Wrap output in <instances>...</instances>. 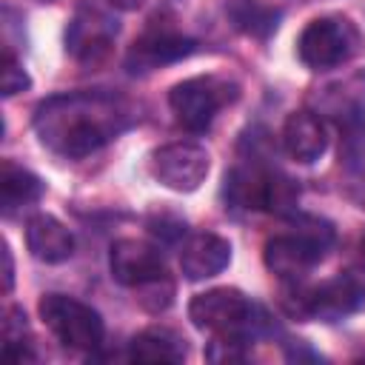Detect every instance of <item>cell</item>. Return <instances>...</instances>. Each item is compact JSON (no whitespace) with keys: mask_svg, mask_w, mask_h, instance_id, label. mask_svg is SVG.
Here are the masks:
<instances>
[{"mask_svg":"<svg viewBox=\"0 0 365 365\" xmlns=\"http://www.w3.org/2000/svg\"><path fill=\"white\" fill-rule=\"evenodd\" d=\"M228 262H231V242L220 234L200 231L185 237L180 245V268L191 282L217 277Z\"/></svg>","mask_w":365,"mask_h":365,"instance_id":"12","label":"cell"},{"mask_svg":"<svg viewBox=\"0 0 365 365\" xmlns=\"http://www.w3.org/2000/svg\"><path fill=\"white\" fill-rule=\"evenodd\" d=\"M188 319L197 331L211 334L214 339H240L251 342L265 331L262 308L237 288H211L197 294L188 302Z\"/></svg>","mask_w":365,"mask_h":365,"instance_id":"2","label":"cell"},{"mask_svg":"<svg viewBox=\"0 0 365 365\" xmlns=\"http://www.w3.org/2000/svg\"><path fill=\"white\" fill-rule=\"evenodd\" d=\"M365 291V277L362 271H345L334 279H325L308 291L299 294V314H308L322 322H336L348 317Z\"/></svg>","mask_w":365,"mask_h":365,"instance_id":"10","label":"cell"},{"mask_svg":"<svg viewBox=\"0 0 365 365\" xmlns=\"http://www.w3.org/2000/svg\"><path fill=\"white\" fill-rule=\"evenodd\" d=\"M26 245L34 259L40 262H66L74 254V237L71 231L51 214H34L26 222Z\"/></svg>","mask_w":365,"mask_h":365,"instance_id":"15","label":"cell"},{"mask_svg":"<svg viewBox=\"0 0 365 365\" xmlns=\"http://www.w3.org/2000/svg\"><path fill=\"white\" fill-rule=\"evenodd\" d=\"M43 197V182L37 174L14 165V163H3L0 168V205L3 214L11 217L20 208L34 205Z\"/></svg>","mask_w":365,"mask_h":365,"instance_id":"17","label":"cell"},{"mask_svg":"<svg viewBox=\"0 0 365 365\" xmlns=\"http://www.w3.org/2000/svg\"><path fill=\"white\" fill-rule=\"evenodd\" d=\"M117 37V20L100 6H83L66 29V48L80 63H100Z\"/></svg>","mask_w":365,"mask_h":365,"instance_id":"11","label":"cell"},{"mask_svg":"<svg viewBox=\"0 0 365 365\" xmlns=\"http://www.w3.org/2000/svg\"><path fill=\"white\" fill-rule=\"evenodd\" d=\"M134 123V108L111 91H66L34 108L40 143L66 160H83Z\"/></svg>","mask_w":365,"mask_h":365,"instance_id":"1","label":"cell"},{"mask_svg":"<svg viewBox=\"0 0 365 365\" xmlns=\"http://www.w3.org/2000/svg\"><path fill=\"white\" fill-rule=\"evenodd\" d=\"M225 197L234 208L248 211H271V214H291L299 200L297 182L268 165L245 163L237 165L225 177Z\"/></svg>","mask_w":365,"mask_h":365,"instance_id":"4","label":"cell"},{"mask_svg":"<svg viewBox=\"0 0 365 365\" xmlns=\"http://www.w3.org/2000/svg\"><path fill=\"white\" fill-rule=\"evenodd\" d=\"M194 51V40L174 34V31H148L140 40H134L128 51V68L131 71H151L168 63H177Z\"/></svg>","mask_w":365,"mask_h":365,"instance_id":"14","label":"cell"},{"mask_svg":"<svg viewBox=\"0 0 365 365\" xmlns=\"http://www.w3.org/2000/svg\"><path fill=\"white\" fill-rule=\"evenodd\" d=\"M108 9H114V11H134V9H140L145 0H103Z\"/></svg>","mask_w":365,"mask_h":365,"instance_id":"20","label":"cell"},{"mask_svg":"<svg viewBox=\"0 0 365 365\" xmlns=\"http://www.w3.org/2000/svg\"><path fill=\"white\" fill-rule=\"evenodd\" d=\"M3 265H6V268H3V279H6L3 288L11 291V285H14V265H11V251H9L6 242H3Z\"/></svg>","mask_w":365,"mask_h":365,"instance_id":"19","label":"cell"},{"mask_svg":"<svg viewBox=\"0 0 365 365\" xmlns=\"http://www.w3.org/2000/svg\"><path fill=\"white\" fill-rule=\"evenodd\" d=\"M31 86L26 68L20 66V60L6 48L3 51V71H0V88H3V97H14L20 91H26Z\"/></svg>","mask_w":365,"mask_h":365,"instance_id":"18","label":"cell"},{"mask_svg":"<svg viewBox=\"0 0 365 365\" xmlns=\"http://www.w3.org/2000/svg\"><path fill=\"white\" fill-rule=\"evenodd\" d=\"M148 168L160 185H165L177 194H188L205 182L211 157H208L205 145H200L194 140H177V143H165V145L154 148Z\"/></svg>","mask_w":365,"mask_h":365,"instance_id":"8","label":"cell"},{"mask_svg":"<svg viewBox=\"0 0 365 365\" xmlns=\"http://www.w3.org/2000/svg\"><path fill=\"white\" fill-rule=\"evenodd\" d=\"M108 268H111L114 282L134 288V291H143L154 282L168 279V265H165L163 251L157 245H151L145 240H134V237L117 240L111 245Z\"/></svg>","mask_w":365,"mask_h":365,"instance_id":"9","label":"cell"},{"mask_svg":"<svg viewBox=\"0 0 365 365\" xmlns=\"http://www.w3.org/2000/svg\"><path fill=\"white\" fill-rule=\"evenodd\" d=\"M356 46L359 37L345 17H317L302 29L297 40V54L308 68L328 71L348 63L356 54Z\"/></svg>","mask_w":365,"mask_h":365,"instance_id":"7","label":"cell"},{"mask_svg":"<svg viewBox=\"0 0 365 365\" xmlns=\"http://www.w3.org/2000/svg\"><path fill=\"white\" fill-rule=\"evenodd\" d=\"M331 242H334L331 225L308 217V220H299L294 231L268 237L262 248V259H265V268L279 279L299 282L325 257Z\"/></svg>","mask_w":365,"mask_h":365,"instance_id":"3","label":"cell"},{"mask_svg":"<svg viewBox=\"0 0 365 365\" xmlns=\"http://www.w3.org/2000/svg\"><path fill=\"white\" fill-rule=\"evenodd\" d=\"M282 148L291 160L308 165L328 148V128L314 111H294L282 125Z\"/></svg>","mask_w":365,"mask_h":365,"instance_id":"13","label":"cell"},{"mask_svg":"<svg viewBox=\"0 0 365 365\" xmlns=\"http://www.w3.org/2000/svg\"><path fill=\"white\" fill-rule=\"evenodd\" d=\"M128 359H134V362H182L185 342L171 328H145L128 342Z\"/></svg>","mask_w":365,"mask_h":365,"instance_id":"16","label":"cell"},{"mask_svg":"<svg viewBox=\"0 0 365 365\" xmlns=\"http://www.w3.org/2000/svg\"><path fill=\"white\" fill-rule=\"evenodd\" d=\"M234 100H237V86L214 74L188 77L168 91V106L177 123L188 131H205L220 114V108H225Z\"/></svg>","mask_w":365,"mask_h":365,"instance_id":"6","label":"cell"},{"mask_svg":"<svg viewBox=\"0 0 365 365\" xmlns=\"http://www.w3.org/2000/svg\"><path fill=\"white\" fill-rule=\"evenodd\" d=\"M37 311L60 345L71 351H97L103 345L106 336L103 317L83 299L68 294H46Z\"/></svg>","mask_w":365,"mask_h":365,"instance_id":"5","label":"cell"}]
</instances>
